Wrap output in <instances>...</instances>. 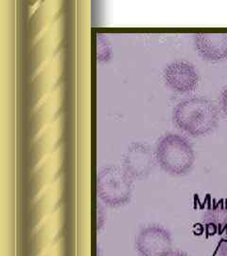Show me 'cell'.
Masks as SVG:
<instances>
[{
  "label": "cell",
  "mask_w": 227,
  "mask_h": 256,
  "mask_svg": "<svg viewBox=\"0 0 227 256\" xmlns=\"http://www.w3.org/2000/svg\"><path fill=\"white\" fill-rule=\"evenodd\" d=\"M203 224L210 234H224L227 232V206H216L203 216Z\"/></svg>",
  "instance_id": "ba28073f"
},
{
  "label": "cell",
  "mask_w": 227,
  "mask_h": 256,
  "mask_svg": "<svg viewBox=\"0 0 227 256\" xmlns=\"http://www.w3.org/2000/svg\"><path fill=\"white\" fill-rule=\"evenodd\" d=\"M155 156L150 147L141 142H133L122 160V169L133 180H143L154 168Z\"/></svg>",
  "instance_id": "8992f818"
},
{
  "label": "cell",
  "mask_w": 227,
  "mask_h": 256,
  "mask_svg": "<svg viewBox=\"0 0 227 256\" xmlns=\"http://www.w3.org/2000/svg\"><path fill=\"white\" fill-rule=\"evenodd\" d=\"M194 46L198 54L206 61H225L227 59V34H195Z\"/></svg>",
  "instance_id": "52a82bcc"
},
{
  "label": "cell",
  "mask_w": 227,
  "mask_h": 256,
  "mask_svg": "<svg viewBox=\"0 0 227 256\" xmlns=\"http://www.w3.org/2000/svg\"><path fill=\"white\" fill-rule=\"evenodd\" d=\"M157 164L168 174L181 176L189 174L195 164V152L187 138L169 133L160 138L155 147Z\"/></svg>",
  "instance_id": "7a4b0ae2"
},
{
  "label": "cell",
  "mask_w": 227,
  "mask_h": 256,
  "mask_svg": "<svg viewBox=\"0 0 227 256\" xmlns=\"http://www.w3.org/2000/svg\"><path fill=\"white\" fill-rule=\"evenodd\" d=\"M162 256H190L187 252H182V250H169L168 252H166V254H164Z\"/></svg>",
  "instance_id": "7c38bea8"
},
{
  "label": "cell",
  "mask_w": 227,
  "mask_h": 256,
  "mask_svg": "<svg viewBox=\"0 0 227 256\" xmlns=\"http://www.w3.org/2000/svg\"><path fill=\"white\" fill-rule=\"evenodd\" d=\"M173 247L171 232L160 225L151 224L141 228L135 242V248L140 256H162Z\"/></svg>",
  "instance_id": "277c9868"
},
{
  "label": "cell",
  "mask_w": 227,
  "mask_h": 256,
  "mask_svg": "<svg viewBox=\"0 0 227 256\" xmlns=\"http://www.w3.org/2000/svg\"><path fill=\"white\" fill-rule=\"evenodd\" d=\"M173 122L177 128L192 137L205 136L217 126L218 110L206 98H190L175 106Z\"/></svg>",
  "instance_id": "6da1fadb"
},
{
  "label": "cell",
  "mask_w": 227,
  "mask_h": 256,
  "mask_svg": "<svg viewBox=\"0 0 227 256\" xmlns=\"http://www.w3.org/2000/svg\"><path fill=\"white\" fill-rule=\"evenodd\" d=\"M215 256H227V232L223 234V238L219 242Z\"/></svg>",
  "instance_id": "30bf717a"
},
{
  "label": "cell",
  "mask_w": 227,
  "mask_h": 256,
  "mask_svg": "<svg viewBox=\"0 0 227 256\" xmlns=\"http://www.w3.org/2000/svg\"><path fill=\"white\" fill-rule=\"evenodd\" d=\"M111 46L106 38L98 36L97 58L99 61H108L111 58Z\"/></svg>",
  "instance_id": "9c48e42d"
},
{
  "label": "cell",
  "mask_w": 227,
  "mask_h": 256,
  "mask_svg": "<svg viewBox=\"0 0 227 256\" xmlns=\"http://www.w3.org/2000/svg\"><path fill=\"white\" fill-rule=\"evenodd\" d=\"M164 82L179 93L193 92L199 82V75L193 64L185 60H176L168 64L163 72Z\"/></svg>",
  "instance_id": "5b68a950"
},
{
  "label": "cell",
  "mask_w": 227,
  "mask_h": 256,
  "mask_svg": "<svg viewBox=\"0 0 227 256\" xmlns=\"http://www.w3.org/2000/svg\"><path fill=\"white\" fill-rule=\"evenodd\" d=\"M220 102H221V108L227 118V86L225 88L220 95Z\"/></svg>",
  "instance_id": "8fae6325"
},
{
  "label": "cell",
  "mask_w": 227,
  "mask_h": 256,
  "mask_svg": "<svg viewBox=\"0 0 227 256\" xmlns=\"http://www.w3.org/2000/svg\"><path fill=\"white\" fill-rule=\"evenodd\" d=\"M97 192L100 200L110 207H120L131 200L133 178L116 165L102 168L97 176Z\"/></svg>",
  "instance_id": "3957f363"
}]
</instances>
